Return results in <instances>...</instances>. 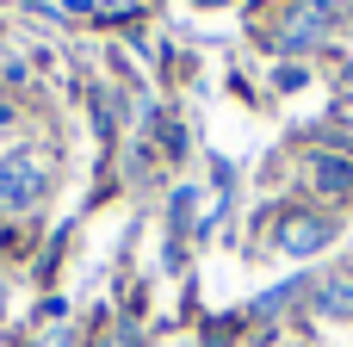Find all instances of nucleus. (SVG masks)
I'll list each match as a JSON object with an SVG mask.
<instances>
[{
  "instance_id": "7ed1b4c3",
  "label": "nucleus",
  "mask_w": 353,
  "mask_h": 347,
  "mask_svg": "<svg viewBox=\"0 0 353 347\" xmlns=\"http://www.w3.org/2000/svg\"><path fill=\"white\" fill-rule=\"evenodd\" d=\"M316 186H323V192H353V161L323 155V161H316Z\"/></svg>"
},
{
  "instance_id": "20e7f679",
  "label": "nucleus",
  "mask_w": 353,
  "mask_h": 347,
  "mask_svg": "<svg viewBox=\"0 0 353 347\" xmlns=\"http://www.w3.org/2000/svg\"><path fill=\"white\" fill-rule=\"evenodd\" d=\"M347 310H353V279H335L323 292V317H347Z\"/></svg>"
},
{
  "instance_id": "f03ea898",
  "label": "nucleus",
  "mask_w": 353,
  "mask_h": 347,
  "mask_svg": "<svg viewBox=\"0 0 353 347\" xmlns=\"http://www.w3.org/2000/svg\"><path fill=\"white\" fill-rule=\"evenodd\" d=\"M335 242V224L329 217H292L285 230H279V248L285 255H316V248H329Z\"/></svg>"
},
{
  "instance_id": "f257e3e1",
  "label": "nucleus",
  "mask_w": 353,
  "mask_h": 347,
  "mask_svg": "<svg viewBox=\"0 0 353 347\" xmlns=\"http://www.w3.org/2000/svg\"><path fill=\"white\" fill-rule=\"evenodd\" d=\"M43 192H50V168H43V155H31V149L0 155V211H6V217L43 205Z\"/></svg>"
}]
</instances>
